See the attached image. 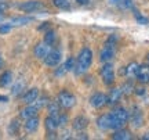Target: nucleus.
<instances>
[{
	"mask_svg": "<svg viewBox=\"0 0 149 140\" xmlns=\"http://www.w3.org/2000/svg\"><path fill=\"white\" fill-rule=\"evenodd\" d=\"M42 7V3L39 0H31V1H25L19 4V10L25 11V13H32V11H36Z\"/></svg>",
	"mask_w": 149,
	"mask_h": 140,
	"instance_id": "1a4fd4ad",
	"label": "nucleus"
},
{
	"mask_svg": "<svg viewBox=\"0 0 149 140\" xmlns=\"http://www.w3.org/2000/svg\"><path fill=\"white\" fill-rule=\"evenodd\" d=\"M90 104H91V107H94V108L104 107V106L107 104V96H105L104 93H95V94L91 96Z\"/></svg>",
	"mask_w": 149,
	"mask_h": 140,
	"instance_id": "0eeeda50",
	"label": "nucleus"
},
{
	"mask_svg": "<svg viewBox=\"0 0 149 140\" xmlns=\"http://www.w3.org/2000/svg\"><path fill=\"white\" fill-rule=\"evenodd\" d=\"M97 126L101 130L111 129V117H109V114H102L101 117H98V119H97Z\"/></svg>",
	"mask_w": 149,
	"mask_h": 140,
	"instance_id": "ddd939ff",
	"label": "nucleus"
},
{
	"mask_svg": "<svg viewBox=\"0 0 149 140\" xmlns=\"http://www.w3.org/2000/svg\"><path fill=\"white\" fill-rule=\"evenodd\" d=\"M142 139H144V140H149V133H146V135H145Z\"/></svg>",
	"mask_w": 149,
	"mask_h": 140,
	"instance_id": "a19ab883",
	"label": "nucleus"
},
{
	"mask_svg": "<svg viewBox=\"0 0 149 140\" xmlns=\"http://www.w3.org/2000/svg\"><path fill=\"white\" fill-rule=\"evenodd\" d=\"M44 126H46V129L48 132H55V130L58 129V117H51V115H48L46 121H44Z\"/></svg>",
	"mask_w": 149,
	"mask_h": 140,
	"instance_id": "2eb2a0df",
	"label": "nucleus"
},
{
	"mask_svg": "<svg viewBox=\"0 0 149 140\" xmlns=\"http://www.w3.org/2000/svg\"><path fill=\"white\" fill-rule=\"evenodd\" d=\"M57 101L62 108H72L76 104V97L72 93L62 90V92H59L58 97H57Z\"/></svg>",
	"mask_w": 149,
	"mask_h": 140,
	"instance_id": "7ed1b4c3",
	"label": "nucleus"
},
{
	"mask_svg": "<svg viewBox=\"0 0 149 140\" xmlns=\"http://www.w3.org/2000/svg\"><path fill=\"white\" fill-rule=\"evenodd\" d=\"M113 139H116V140H130L131 139V133L128 132V130L126 129H117L115 133H113V136H112Z\"/></svg>",
	"mask_w": 149,
	"mask_h": 140,
	"instance_id": "a211bd4d",
	"label": "nucleus"
},
{
	"mask_svg": "<svg viewBox=\"0 0 149 140\" xmlns=\"http://www.w3.org/2000/svg\"><path fill=\"white\" fill-rule=\"evenodd\" d=\"M137 79L141 83H148L149 82V65H139L138 71H137Z\"/></svg>",
	"mask_w": 149,
	"mask_h": 140,
	"instance_id": "9b49d317",
	"label": "nucleus"
},
{
	"mask_svg": "<svg viewBox=\"0 0 149 140\" xmlns=\"http://www.w3.org/2000/svg\"><path fill=\"white\" fill-rule=\"evenodd\" d=\"M11 28H13V25H11V24L1 25V27H0V33H3V35H4V33H8L11 31Z\"/></svg>",
	"mask_w": 149,
	"mask_h": 140,
	"instance_id": "2f4dec72",
	"label": "nucleus"
},
{
	"mask_svg": "<svg viewBox=\"0 0 149 140\" xmlns=\"http://www.w3.org/2000/svg\"><path fill=\"white\" fill-rule=\"evenodd\" d=\"M131 121H133V124H134V126H141L142 125V114H141V111H135V113L133 114V118H131Z\"/></svg>",
	"mask_w": 149,
	"mask_h": 140,
	"instance_id": "393cba45",
	"label": "nucleus"
},
{
	"mask_svg": "<svg viewBox=\"0 0 149 140\" xmlns=\"http://www.w3.org/2000/svg\"><path fill=\"white\" fill-rule=\"evenodd\" d=\"M134 90H135V93H137L138 96H142V94H145V87H135Z\"/></svg>",
	"mask_w": 149,
	"mask_h": 140,
	"instance_id": "72a5a7b5",
	"label": "nucleus"
},
{
	"mask_svg": "<svg viewBox=\"0 0 149 140\" xmlns=\"http://www.w3.org/2000/svg\"><path fill=\"white\" fill-rule=\"evenodd\" d=\"M6 101H8V97H6V96H0V103H6Z\"/></svg>",
	"mask_w": 149,
	"mask_h": 140,
	"instance_id": "e433bc0d",
	"label": "nucleus"
},
{
	"mask_svg": "<svg viewBox=\"0 0 149 140\" xmlns=\"http://www.w3.org/2000/svg\"><path fill=\"white\" fill-rule=\"evenodd\" d=\"M1 68H3V58L0 57V70H1Z\"/></svg>",
	"mask_w": 149,
	"mask_h": 140,
	"instance_id": "ea45409f",
	"label": "nucleus"
},
{
	"mask_svg": "<svg viewBox=\"0 0 149 140\" xmlns=\"http://www.w3.org/2000/svg\"><path fill=\"white\" fill-rule=\"evenodd\" d=\"M47 108H48V114L51 115V117H58L59 114H61V106L57 103H48L47 104Z\"/></svg>",
	"mask_w": 149,
	"mask_h": 140,
	"instance_id": "aec40b11",
	"label": "nucleus"
},
{
	"mask_svg": "<svg viewBox=\"0 0 149 140\" xmlns=\"http://www.w3.org/2000/svg\"><path fill=\"white\" fill-rule=\"evenodd\" d=\"M101 78L102 82L105 85H112L115 82V71H113V67L111 64H105L101 68Z\"/></svg>",
	"mask_w": 149,
	"mask_h": 140,
	"instance_id": "20e7f679",
	"label": "nucleus"
},
{
	"mask_svg": "<svg viewBox=\"0 0 149 140\" xmlns=\"http://www.w3.org/2000/svg\"><path fill=\"white\" fill-rule=\"evenodd\" d=\"M115 53H116V49L113 44H107L105 43V47L101 50V54H100V60L102 63H108L111 61L113 57H115Z\"/></svg>",
	"mask_w": 149,
	"mask_h": 140,
	"instance_id": "423d86ee",
	"label": "nucleus"
},
{
	"mask_svg": "<svg viewBox=\"0 0 149 140\" xmlns=\"http://www.w3.org/2000/svg\"><path fill=\"white\" fill-rule=\"evenodd\" d=\"M68 72V70H66V67H65V64H62L61 67H59L58 70L55 71V75L57 76H62V75H65Z\"/></svg>",
	"mask_w": 149,
	"mask_h": 140,
	"instance_id": "7c9ffc66",
	"label": "nucleus"
},
{
	"mask_svg": "<svg viewBox=\"0 0 149 140\" xmlns=\"http://www.w3.org/2000/svg\"><path fill=\"white\" fill-rule=\"evenodd\" d=\"M111 1L119 6L120 8H131L133 7V0H111Z\"/></svg>",
	"mask_w": 149,
	"mask_h": 140,
	"instance_id": "b1692460",
	"label": "nucleus"
},
{
	"mask_svg": "<svg viewBox=\"0 0 149 140\" xmlns=\"http://www.w3.org/2000/svg\"><path fill=\"white\" fill-rule=\"evenodd\" d=\"M139 68V64L138 63H135V61H133V63H130V64L126 67V76L127 78H133V76L137 75V71H138Z\"/></svg>",
	"mask_w": 149,
	"mask_h": 140,
	"instance_id": "6ab92c4d",
	"label": "nucleus"
},
{
	"mask_svg": "<svg viewBox=\"0 0 149 140\" xmlns=\"http://www.w3.org/2000/svg\"><path fill=\"white\" fill-rule=\"evenodd\" d=\"M37 97H39V89H37V87H32V89H29V90L24 94L22 100H24L25 104H32Z\"/></svg>",
	"mask_w": 149,
	"mask_h": 140,
	"instance_id": "4468645a",
	"label": "nucleus"
},
{
	"mask_svg": "<svg viewBox=\"0 0 149 140\" xmlns=\"http://www.w3.org/2000/svg\"><path fill=\"white\" fill-rule=\"evenodd\" d=\"M24 86H25V83H24V82H21V81L17 82L15 85L13 86V94H14V96H18V94H19V93L22 92Z\"/></svg>",
	"mask_w": 149,
	"mask_h": 140,
	"instance_id": "cd10ccee",
	"label": "nucleus"
},
{
	"mask_svg": "<svg viewBox=\"0 0 149 140\" xmlns=\"http://www.w3.org/2000/svg\"><path fill=\"white\" fill-rule=\"evenodd\" d=\"M11 82H13V74L10 71H6L3 75L0 76V86L4 87V86H8Z\"/></svg>",
	"mask_w": 149,
	"mask_h": 140,
	"instance_id": "412c9836",
	"label": "nucleus"
},
{
	"mask_svg": "<svg viewBox=\"0 0 149 140\" xmlns=\"http://www.w3.org/2000/svg\"><path fill=\"white\" fill-rule=\"evenodd\" d=\"M73 129L77 130V132H81V130H84L87 126H88V119L83 117V115H80V117H76L73 119Z\"/></svg>",
	"mask_w": 149,
	"mask_h": 140,
	"instance_id": "f8f14e48",
	"label": "nucleus"
},
{
	"mask_svg": "<svg viewBox=\"0 0 149 140\" xmlns=\"http://www.w3.org/2000/svg\"><path fill=\"white\" fill-rule=\"evenodd\" d=\"M44 63L48 67H57L61 63V51L59 50H50L48 54L44 57Z\"/></svg>",
	"mask_w": 149,
	"mask_h": 140,
	"instance_id": "39448f33",
	"label": "nucleus"
},
{
	"mask_svg": "<svg viewBox=\"0 0 149 140\" xmlns=\"http://www.w3.org/2000/svg\"><path fill=\"white\" fill-rule=\"evenodd\" d=\"M137 21H138L139 24H148V18L141 17V15H137Z\"/></svg>",
	"mask_w": 149,
	"mask_h": 140,
	"instance_id": "f704fd0d",
	"label": "nucleus"
},
{
	"mask_svg": "<svg viewBox=\"0 0 149 140\" xmlns=\"http://www.w3.org/2000/svg\"><path fill=\"white\" fill-rule=\"evenodd\" d=\"M131 90H133V85L130 83V82H127V83H124L122 87V92L123 93H131Z\"/></svg>",
	"mask_w": 149,
	"mask_h": 140,
	"instance_id": "473e14b6",
	"label": "nucleus"
},
{
	"mask_svg": "<svg viewBox=\"0 0 149 140\" xmlns=\"http://www.w3.org/2000/svg\"><path fill=\"white\" fill-rule=\"evenodd\" d=\"M74 65H76V61H74L73 57H69V58L66 60V63H65V67H66L68 72L72 71V70H74Z\"/></svg>",
	"mask_w": 149,
	"mask_h": 140,
	"instance_id": "c756f323",
	"label": "nucleus"
},
{
	"mask_svg": "<svg viewBox=\"0 0 149 140\" xmlns=\"http://www.w3.org/2000/svg\"><path fill=\"white\" fill-rule=\"evenodd\" d=\"M79 4H88V0H76Z\"/></svg>",
	"mask_w": 149,
	"mask_h": 140,
	"instance_id": "4c0bfd02",
	"label": "nucleus"
},
{
	"mask_svg": "<svg viewBox=\"0 0 149 140\" xmlns=\"http://www.w3.org/2000/svg\"><path fill=\"white\" fill-rule=\"evenodd\" d=\"M146 64H148V65H149V53H148V54H146Z\"/></svg>",
	"mask_w": 149,
	"mask_h": 140,
	"instance_id": "79ce46f5",
	"label": "nucleus"
},
{
	"mask_svg": "<svg viewBox=\"0 0 149 140\" xmlns=\"http://www.w3.org/2000/svg\"><path fill=\"white\" fill-rule=\"evenodd\" d=\"M91 63H93V51L90 49L84 47L77 56V61L74 65V72L80 75V74H84L86 71L90 68Z\"/></svg>",
	"mask_w": 149,
	"mask_h": 140,
	"instance_id": "f257e3e1",
	"label": "nucleus"
},
{
	"mask_svg": "<svg viewBox=\"0 0 149 140\" xmlns=\"http://www.w3.org/2000/svg\"><path fill=\"white\" fill-rule=\"evenodd\" d=\"M37 111H39V108L36 106H32V104H29L28 107H25L24 110L21 111L19 114V117L24 119H28V118H32V117H36L37 115Z\"/></svg>",
	"mask_w": 149,
	"mask_h": 140,
	"instance_id": "dca6fc26",
	"label": "nucleus"
},
{
	"mask_svg": "<svg viewBox=\"0 0 149 140\" xmlns=\"http://www.w3.org/2000/svg\"><path fill=\"white\" fill-rule=\"evenodd\" d=\"M37 128H39V118H37V115L26 119V122H25V130H26L28 133L36 132Z\"/></svg>",
	"mask_w": 149,
	"mask_h": 140,
	"instance_id": "f3484780",
	"label": "nucleus"
},
{
	"mask_svg": "<svg viewBox=\"0 0 149 140\" xmlns=\"http://www.w3.org/2000/svg\"><path fill=\"white\" fill-rule=\"evenodd\" d=\"M33 21L32 17H17V18H13L10 21L11 25H25L28 22Z\"/></svg>",
	"mask_w": 149,
	"mask_h": 140,
	"instance_id": "4be33fe9",
	"label": "nucleus"
},
{
	"mask_svg": "<svg viewBox=\"0 0 149 140\" xmlns=\"http://www.w3.org/2000/svg\"><path fill=\"white\" fill-rule=\"evenodd\" d=\"M50 50H51V49H50V44H47L46 42H43V43H37L36 44V47H35V50H33V53H35V56H36L37 58L44 60V57L48 54Z\"/></svg>",
	"mask_w": 149,
	"mask_h": 140,
	"instance_id": "9d476101",
	"label": "nucleus"
},
{
	"mask_svg": "<svg viewBox=\"0 0 149 140\" xmlns=\"http://www.w3.org/2000/svg\"><path fill=\"white\" fill-rule=\"evenodd\" d=\"M32 104H33V106H36V107L40 110V108H43L44 106H47V104H48V98H47V97H40V98H36Z\"/></svg>",
	"mask_w": 149,
	"mask_h": 140,
	"instance_id": "bb28decb",
	"label": "nucleus"
},
{
	"mask_svg": "<svg viewBox=\"0 0 149 140\" xmlns=\"http://www.w3.org/2000/svg\"><path fill=\"white\" fill-rule=\"evenodd\" d=\"M123 96V92H122V87H116V89H112L109 94L107 96V104L109 106H113V104H116Z\"/></svg>",
	"mask_w": 149,
	"mask_h": 140,
	"instance_id": "6e6552de",
	"label": "nucleus"
},
{
	"mask_svg": "<svg viewBox=\"0 0 149 140\" xmlns=\"http://www.w3.org/2000/svg\"><path fill=\"white\" fill-rule=\"evenodd\" d=\"M109 117H111V129H122L124 128V125L127 124L128 121V111L127 110H124V108H116L115 111H112L109 114Z\"/></svg>",
	"mask_w": 149,
	"mask_h": 140,
	"instance_id": "f03ea898",
	"label": "nucleus"
},
{
	"mask_svg": "<svg viewBox=\"0 0 149 140\" xmlns=\"http://www.w3.org/2000/svg\"><path fill=\"white\" fill-rule=\"evenodd\" d=\"M53 3L58 8H69V1L68 0H54Z\"/></svg>",
	"mask_w": 149,
	"mask_h": 140,
	"instance_id": "c85d7f7f",
	"label": "nucleus"
},
{
	"mask_svg": "<svg viewBox=\"0 0 149 140\" xmlns=\"http://www.w3.org/2000/svg\"><path fill=\"white\" fill-rule=\"evenodd\" d=\"M19 132V121L18 119H13L8 125V133L11 136H15Z\"/></svg>",
	"mask_w": 149,
	"mask_h": 140,
	"instance_id": "5701e85b",
	"label": "nucleus"
},
{
	"mask_svg": "<svg viewBox=\"0 0 149 140\" xmlns=\"http://www.w3.org/2000/svg\"><path fill=\"white\" fill-rule=\"evenodd\" d=\"M6 10H7V4H6V3H0V11L4 13Z\"/></svg>",
	"mask_w": 149,
	"mask_h": 140,
	"instance_id": "c9c22d12",
	"label": "nucleus"
},
{
	"mask_svg": "<svg viewBox=\"0 0 149 140\" xmlns=\"http://www.w3.org/2000/svg\"><path fill=\"white\" fill-rule=\"evenodd\" d=\"M44 42L51 46V44L55 42V32H54V31H48V32H46V35H44Z\"/></svg>",
	"mask_w": 149,
	"mask_h": 140,
	"instance_id": "a878e982",
	"label": "nucleus"
},
{
	"mask_svg": "<svg viewBox=\"0 0 149 140\" xmlns=\"http://www.w3.org/2000/svg\"><path fill=\"white\" fill-rule=\"evenodd\" d=\"M3 18H4V14H3V11H0V22L3 21Z\"/></svg>",
	"mask_w": 149,
	"mask_h": 140,
	"instance_id": "58836bf2",
	"label": "nucleus"
}]
</instances>
